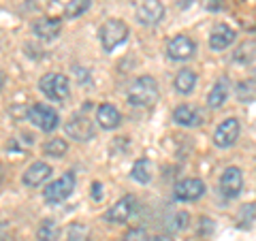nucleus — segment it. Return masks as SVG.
Segmentation results:
<instances>
[{
	"instance_id": "2f4dec72",
	"label": "nucleus",
	"mask_w": 256,
	"mask_h": 241,
	"mask_svg": "<svg viewBox=\"0 0 256 241\" xmlns=\"http://www.w3.org/2000/svg\"><path fill=\"white\" fill-rule=\"evenodd\" d=\"M4 88V73H2V68H0V90Z\"/></svg>"
},
{
	"instance_id": "b1692460",
	"label": "nucleus",
	"mask_w": 256,
	"mask_h": 241,
	"mask_svg": "<svg viewBox=\"0 0 256 241\" xmlns=\"http://www.w3.org/2000/svg\"><path fill=\"white\" fill-rule=\"evenodd\" d=\"M66 150H68V146H66L64 139H52V141H47L45 148H43L45 154L52 156V158H62L64 154H66Z\"/></svg>"
},
{
	"instance_id": "c756f323",
	"label": "nucleus",
	"mask_w": 256,
	"mask_h": 241,
	"mask_svg": "<svg viewBox=\"0 0 256 241\" xmlns=\"http://www.w3.org/2000/svg\"><path fill=\"white\" fill-rule=\"evenodd\" d=\"M92 198H94V200H100V198H102V192H100V184H98V182L92 184Z\"/></svg>"
},
{
	"instance_id": "f257e3e1",
	"label": "nucleus",
	"mask_w": 256,
	"mask_h": 241,
	"mask_svg": "<svg viewBox=\"0 0 256 241\" xmlns=\"http://www.w3.org/2000/svg\"><path fill=\"white\" fill-rule=\"evenodd\" d=\"M158 100V84L154 77L143 75L134 79V84L128 90V102L134 107H152Z\"/></svg>"
},
{
	"instance_id": "4be33fe9",
	"label": "nucleus",
	"mask_w": 256,
	"mask_h": 241,
	"mask_svg": "<svg viewBox=\"0 0 256 241\" xmlns=\"http://www.w3.org/2000/svg\"><path fill=\"white\" fill-rule=\"evenodd\" d=\"M66 241H92V230L82 222L70 224L66 230Z\"/></svg>"
},
{
	"instance_id": "20e7f679",
	"label": "nucleus",
	"mask_w": 256,
	"mask_h": 241,
	"mask_svg": "<svg viewBox=\"0 0 256 241\" xmlns=\"http://www.w3.org/2000/svg\"><path fill=\"white\" fill-rule=\"evenodd\" d=\"M41 92L47 96L50 100H66L70 94V84L68 77L62 73H47L43 75V79L38 82Z\"/></svg>"
},
{
	"instance_id": "f03ea898",
	"label": "nucleus",
	"mask_w": 256,
	"mask_h": 241,
	"mask_svg": "<svg viewBox=\"0 0 256 241\" xmlns=\"http://www.w3.org/2000/svg\"><path fill=\"white\" fill-rule=\"evenodd\" d=\"M98 38L105 52H114L116 47L128 41V26L122 20H109L100 26L98 30Z\"/></svg>"
},
{
	"instance_id": "393cba45",
	"label": "nucleus",
	"mask_w": 256,
	"mask_h": 241,
	"mask_svg": "<svg viewBox=\"0 0 256 241\" xmlns=\"http://www.w3.org/2000/svg\"><path fill=\"white\" fill-rule=\"evenodd\" d=\"M237 96L242 102H252L254 100V79H248V82H242L237 88Z\"/></svg>"
},
{
	"instance_id": "7c9ffc66",
	"label": "nucleus",
	"mask_w": 256,
	"mask_h": 241,
	"mask_svg": "<svg viewBox=\"0 0 256 241\" xmlns=\"http://www.w3.org/2000/svg\"><path fill=\"white\" fill-rule=\"evenodd\" d=\"M0 241H9V230H6L2 222H0Z\"/></svg>"
},
{
	"instance_id": "5701e85b",
	"label": "nucleus",
	"mask_w": 256,
	"mask_h": 241,
	"mask_svg": "<svg viewBox=\"0 0 256 241\" xmlns=\"http://www.w3.org/2000/svg\"><path fill=\"white\" fill-rule=\"evenodd\" d=\"M90 2L92 0H70L66 4V9H64V18L68 20H75L79 15H84L88 9H90Z\"/></svg>"
},
{
	"instance_id": "2eb2a0df",
	"label": "nucleus",
	"mask_w": 256,
	"mask_h": 241,
	"mask_svg": "<svg viewBox=\"0 0 256 241\" xmlns=\"http://www.w3.org/2000/svg\"><path fill=\"white\" fill-rule=\"evenodd\" d=\"M235 41V30L224 26V24H218L214 30H212V36H210V47L216 52H222Z\"/></svg>"
},
{
	"instance_id": "bb28decb",
	"label": "nucleus",
	"mask_w": 256,
	"mask_h": 241,
	"mask_svg": "<svg viewBox=\"0 0 256 241\" xmlns=\"http://www.w3.org/2000/svg\"><path fill=\"white\" fill-rule=\"evenodd\" d=\"M252 222H254V205H244L242 216H239V226L250 228Z\"/></svg>"
},
{
	"instance_id": "1a4fd4ad",
	"label": "nucleus",
	"mask_w": 256,
	"mask_h": 241,
	"mask_svg": "<svg viewBox=\"0 0 256 241\" xmlns=\"http://www.w3.org/2000/svg\"><path fill=\"white\" fill-rule=\"evenodd\" d=\"M64 128H66V134L75 141H90L94 136V122L82 114L70 118Z\"/></svg>"
},
{
	"instance_id": "6e6552de",
	"label": "nucleus",
	"mask_w": 256,
	"mask_h": 241,
	"mask_svg": "<svg viewBox=\"0 0 256 241\" xmlns=\"http://www.w3.org/2000/svg\"><path fill=\"white\" fill-rule=\"evenodd\" d=\"M166 54H169L171 60L186 62V60H190L192 56L196 54V45H194V41H192V38L184 36V34H178V36L171 38L169 45H166Z\"/></svg>"
},
{
	"instance_id": "9d476101",
	"label": "nucleus",
	"mask_w": 256,
	"mask_h": 241,
	"mask_svg": "<svg viewBox=\"0 0 256 241\" xmlns=\"http://www.w3.org/2000/svg\"><path fill=\"white\" fill-rule=\"evenodd\" d=\"M164 18V6L160 0H143L137 9V20L143 26H156Z\"/></svg>"
},
{
	"instance_id": "412c9836",
	"label": "nucleus",
	"mask_w": 256,
	"mask_h": 241,
	"mask_svg": "<svg viewBox=\"0 0 256 241\" xmlns=\"http://www.w3.org/2000/svg\"><path fill=\"white\" fill-rule=\"evenodd\" d=\"M58 224H56V220L52 218H45L41 224H38V230H36V235H38V241H56L58 239Z\"/></svg>"
},
{
	"instance_id": "f8f14e48",
	"label": "nucleus",
	"mask_w": 256,
	"mask_h": 241,
	"mask_svg": "<svg viewBox=\"0 0 256 241\" xmlns=\"http://www.w3.org/2000/svg\"><path fill=\"white\" fill-rule=\"evenodd\" d=\"M205 194V184L196 178H188L182 180L175 186V198L178 200H196Z\"/></svg>"
},
{
	"instance_id": "ddd939ff",
	"label": "nucleus",
	"mask_w": 256,
	"mask_h": 241,
	"mask_svg": "<svg viewBox=\"0 0 256 241\" xmlns=\"http://www.w3.org/2000/svg\"><path fill=\"white\" fill-rule=\"evenodd\" d=\"M32 30H34V34H36L38 38H45V41H54V38L60 34V30H62V20H58V18H43V20H36L34 26H32Z\"/></svg>"
},
{
	"instance_id": "dca6fc26",
	"label": "nucleus",
	"mask_w": 256,
	"mask_h": 241,
	"mask_svg": "<svg viewBox=\"0 0 256 241\" xmlns=\"http://www.w3.org/2000/svg\"><path fill=\"white\" fill-rule=\"evenodd\" d=\"M96 122L100 124V128H105V130H114V128H118L120 122H122V116H120V111L114 105L102 102L98 111H96Z\"/></svg>"
},
{
	"instance_id": "0eeeda50",
	"label": "nucleus",
	"mask_w": 256,
	"mask_h": 241,
	"mask_svg": "<svg viewBox=\"0 0 256 241\" xmlns=\"http://www.w3.org/2000/svg\"><path fill=\"white\" fill-rule=\"evenodd\" d=\"M244 188V173L237 166H228L220 178V192L226 198H237Z\"/></svg>"
},
{
	"instance_id": "f3484780",
	"label": "nucleus",
	"mask_w": 256,
	"mask_h": 241,
	"mask_svg": "<svg viewBox=\"0 0 256 241\" xmlns=\"http://www.w3.org/2000/svg\"><path fill=\"white\" fill-rule=\"evenodd\" d=\"M173 120L178 122L180 126H198L203 122V116H201V111H198L196 107H192V105H180L178 109L173 111Z\"/></svg>"
},
{
	"instance_id": "4468645a",
	"label": "nucleus",
	"mask_w": 256,
	"mask_h": 241,
	"mask_svg": "<svg viewBox=\"0 0 256 241\" xmlns=\"http://www.w3.org/2000/svg\"><path fill=\"white\" fill-rule=\"evenodd\" d=\"M50 175H52V166L50 164H47V162H34V164L28 166L26 173H24L22 182L26 184L28 188H36V186H41V184L50 178Z\"/></svg>"
},
{
	"instance_id": "a878e982",
	"label": "nucleus",
	"mask_w": 256,
	"mask_h": 241,
	"mask_svg": "<svg viewBox=\"0 0 256 241\" xmlns=\"http://www.w3.org/2000/svg\"><path fill=\"white\" fill-rule=\"evenodd\" d=\"M252 58H254V41L244 43L237 50V54H235V60L237 62H248V60H252Z\"/></svg>"
},
{
	"instance_id": "aec40b11",
	"label": "nucleus",
	"mask_w": 256,
	"mask_h": 241,
	"mask_svg": "<svg viewBox=\"0 0 256 241\" xmlns=\"http://www.w3.org/2000/svg\"><path fill=\"white\" fill-rule=\"evenodd\" d=\"M130 178L139 184H148L152 180V162L146 158L137 160V162L132 164V171H130Z\"/></svg>"
},
{
	"instance_id": "39448f33",
	"label": "nucleus",
	"mask_w": 256,
	"mask_h": 241,
	"mask_svg": "<svg viewBox=\"0 0 256 241\" xmlns=\"http://www.w3.org/2000/svg\"><path fill=\"white\" fill-rule=\"evenodd\" d=\"M28 120H30V122L34 124V126L41 128V130H45V132L56 130V128H58V124H60V116L56 114L52 107L38 105V102L28 109Z\"/></svg>"
},
{
	"instance_id": "a211bd4d",
	"label": "nucleus",
	"mask_w": 256,
	"mask_h": 241,
	"mask_svg": "<svg viewBox=\"0 0 256 241\" xmlns=\"http://www.w3.org/2000/svg\"><path fill=\"white\" fill-rule=\"evenodd\" d=\"M226 96H228V79H220V82L212 88L210 96H207V105H210L212 109H218V107L224 105Z\"/></svg>"
},
{
	"instance_id": "9b49d317",
	"label": "nucleus",
	"mask_w": 256,
	"mask_h": 241,
	"mask_svg": "<svg viewBox=\"0 0 256 241\" xmlns=\"http://www.w3.org/2000/svg\"><path fill=\"white\" fill-rule=\"evenodd\" d=\"M237 136H239V122L235 118H228V120H224L218 128H216L214 143L218 148H230L237 141Z\"/></svg>"
},
{
	"instance_id": "c85d7f7f",
	"label": "nucleus",
	"mask_w": 256,
	"mask_h": 241,
	"mask_svg": "<svg viewBox=\"0 0 256 241\" xmlns=\"http://www.w3.org/2000/svg\"><path fill=\"white\" fill-rule=\"evenodd\" d=\"M205 6L207 9H214V11H218V9H222V0H205Z\"/></svg>"
},
{
	"instance_id": "6ab92c4d",
	"label": "nucleus",
	"mask_w": 256,
	"mask_h": 241,
	"mask_svg": "<svg viewBox=\"0 0 256 241\" xmlns=\"http://www.w3.org/2000/svg\"><path fill=\"white\" fill-rule=\"evenodd\" d=\"M194 86H196V73L190 68H182L178 77H175V90L182 94H190Z\"/></svg>"
},
{
	"instance_id": "cd10ccee",
	"label": "nucleus",
	"mask_w": 256,
	"mask_h": 241,
	"mask_svg": "<svg viewBox=\"0 0 256 241\" xmlns=\"http://www.w3.org/2000/svg\"><path fill=\"white\" fill-rule=\"evenodd\" d=\"M122 241H148V230L146 228H130Z\"/></svg>"
},
{
	"instance_id": "423d86ee",
	"label": "nucleus",
	"mask_w": 256,
	"mask_h": 241,
	"mask_svg": "<svg viewBox=\"0 0 256 241\" xmlns=\"http://www.w3.org/2000/svg\"><path fill=\"white\" fill-rule=\"evenodd\" d=\"M137 207H139V203H137V198H134L132 194H126V196H122L118 200V203L111 207V210L105 214V218L109 220V222H116V224H124V222H128L134 216V212H137Z\"/></svg>"
},
{
	"instance_id": "473e14b6",
	"label": "nucleus",
	"mask_w": 256,
	"mask_h": 241,
	"mask_svg": "<svg viewBox=\"0 0 256 241\" xmlns=\"http://www.w3.org/2000/svg\"><path fill=\"white\" fill-rule=\"evenodd\" d=\"M152 241H171V239H169V237H162V235H158V237H154Z\"/></svg>"
},
{
	"instance_id": "7ed1b4c3",
	"label": "nucleus",
	"mask_w": 256,
	"mask_h": 241,
	"mask_svg": "<svg viewBox=\"0 0 256 241\" xmlns=\"http://www.w3.org/2000/svg\"><path fill=\"white\" fill-rule=\"evenodd\" d=\"M75 186H77V175L73 171H66L64 175H60V180L52 182L50 186L43 190V196L47 203H62V200H66L73 194Z\"/></svg>"
}]
</instances>
